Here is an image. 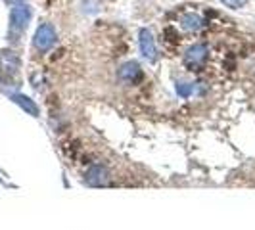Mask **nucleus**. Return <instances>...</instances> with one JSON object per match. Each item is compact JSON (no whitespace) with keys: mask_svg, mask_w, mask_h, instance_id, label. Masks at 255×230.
<instances>
[{"mask_svg":"<svg viewBox=\"0 0 255 230\" xmlns=\"http://www.w3.org/2000/svg\"><path fill=\"white\" fill-rule=\"evenodd\" d=\"M227 8H232V10H240L248 4V0H221Z\"/></svg>","mask_w":255,"mask_h":230,"instance_id":"obj_11","label":"nucleus"},{"mask_svg":"<svg viewBox=\"0 0 255 230\" xmlns=\"http://www.w3.org/2000/svg\"><path fill=\"white\" fill-rule=\"evenodd\" d=\"M10 100H12L13 104H17V106H19L23 112H27L29 115H33V117L38 115V106L35 104V100H31L25 94H12Z\"/></svg>","mask_w":255,"mask_h":230,"instance_id":"obj_8","label":"nucleus"},{"mask_svg":"<svg viewBox=\"0 0 255 230\" xmlns=\"http://www.w3.org/2000/svg\"><path fill=\"white\" fill-rule=\"evenodd\" d=\"M117 77H119V81H123V83H127V85L138 83L142 79V69H140V65H138V62H125V64L119 67Z\"/></svg>","mask_w":255,"mask_h":230,"instance_id":"obj_4","label":"nucleus"},{"mask_svg":"<svg viewBox=\"0 0 255 230\" xmlns=\"http://www.w3.org/2000/svg\"><path fill=\"white\" fill-rule=\"evenodd\" d=\"M21 0H6V4H19Z\"/></svg>","mask_w":255,"mask_h":230,"instance_id":"obj_12","label":"nucleus"},{"mask_svg":"<svg viewBox=\"0 0 255 230\" xmlns=\"http://www.w3.org/2000/svg\"><path fill=\"white\" fill-rule=\"evenodd\" d=\"M177 92H179V96H182V98H188V96H192V92H194V85H190V83H179L177 85Z\"/></svg>","mask_w":255,"mask_h":230,"instance_id":"obj_10","label":"nucleus"},{"mask_svg":"<svg viewBox=\"0 0 255 230\" xmlns=\"http://www.w3.org/2000/svg\"><path fill=\"white\" fill-rule=\"evenodd\" d=\"M207 56H209L207 44H194L184 54V62L190 65V67H200V65L205 64Z\"/></svg>","mask_w":255,"mask_h":230,"instance_id":"obj_6","label":"nucleus"},{"mask_svg":"<svg viewBox=\"0 0 255 230\" xmlns=\"http://www.w3.org/2000/svg\"><path fill=\"white\" fill-rule=\"evenodd\" d=\"M138 44H140V54L148 60V62H155L157 60V48H155V40L150 29H140L138 31Z\"/></svg>","mask_w":255,"mask_h":230,"instance_id":"obj_3","label":"nucleus"},{"mask_svg":"<svg viewBox=\"0 0 255 230\" xmlns=\"http://www.w3.org/2000/svg\"><path fill=\"white\" fill-rule=\"evenodd\" d=\"M180 27L184 31H200L204 27V19L198 13H184L180 17Z\"/></svg>","mask_w":255,"mask_h":230,"instance_id":"obj_9","label":"nucleus"},{"mask_svg":"<svg viewBox=\"0 0 255 230\" xmlns=\"http://www.w3.org/2000/svg\"><path fill=\"white\" fill-rule=\"evenodd\" d=\"M56 38H58V33L52 23H42V25L37 27L35 31V37H33V46L37 48L38 52H48L56 44Z\"/></svg>","mask_w":255,"mask_h":230,"instance_id":"obj_1","label":"nucleus"},{"mask_svg":"<svg viewBox=\"0 0 255 230\" xmlns=\"http://www.w3.org/2000/svg\"><path fill=\"white\" fill-rule=\"evenodd\" d=\"M33 17V10L31 6H23V4H17L15 8H12L10 12V31L13 33H23L29 25Z\"/></svg>","mask_w":255,"mask_h":230,"instance_id":"obj_2","label":"nucleus"},{"mask_svg":"<svg viewBox=\"0 0 255 230\" xmlns=\"http://www.w3.org/2000/svg\"><path fill=\"white\" fill-rule=\"evenodd\" d=\"M85 182L89 186H108L110 184V171L104 165H92L85 175Z\"/></svg>","mask_w":255,"mask_h":230,"instance_id":"obj_5","label":"nucleus"},{"mask_svg":"<svg viewBox=\"0 0 255 230\" xmlns=\"http://www.w3.org/2000/svg\"><path fill=\"white\" fill-rule=\"evenodd\" d=\"M19 69V60L13 52H0V71L4 73H15Z\"/></svg>","mask_w":255,"mask_h":230,"instance_id":"obj_7","label":"nucleus"}]
</instances>
